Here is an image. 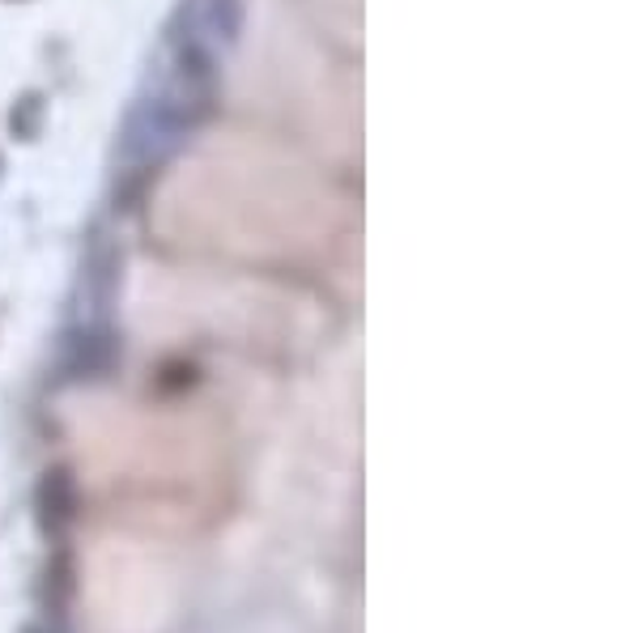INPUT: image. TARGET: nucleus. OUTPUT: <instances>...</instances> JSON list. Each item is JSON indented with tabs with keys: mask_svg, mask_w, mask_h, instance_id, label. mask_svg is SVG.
Masks as SVG:
<instances>
[{
	"mask_svg": "<svg viewBox=\"0 0 638 633\" xmlns=\"http://www.w3.org/2000/svg\"><path fill=\"white\" fill-rule=\"evenodd\" d=\"M38 507H43L47 528H64L73 519V480H68V473H47L43 489H38Z\"/></svg>",
	"mask_w": 638,
	"mask_h": 633,
	"instance_id": "f257e3e1",
	"label": "nucleus"
}]
</instances>
